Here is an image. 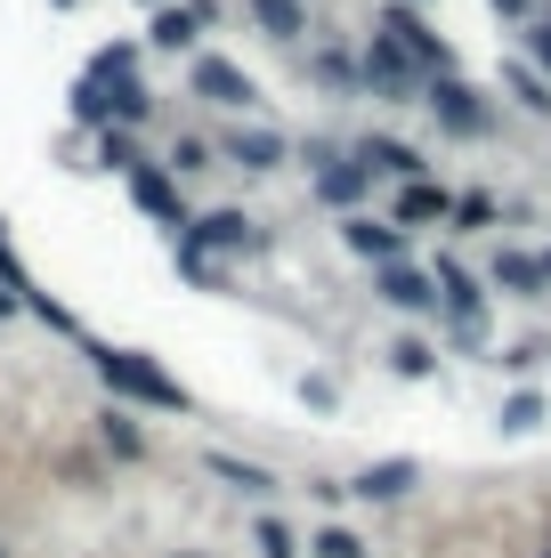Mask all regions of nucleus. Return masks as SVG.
Returning a JSON list of instances; mask_svg holds the SVG:
<instances>
[{
    "label": "nucleus",
    "instance_id": "obj_1",
    "mask_svg": "<svg viewBox=\"0 0 551 558\" xmlns=\"http://www.w3.org/2000/svg\"><path fill=\"white\" fill-rule=\"evenodd\" d=\"M98 373L113 380V389H122V397H146V405H187V389H179V380H163L155 373V364H146V356H122V349H98Z\"/></svg>",
    "mask_w": 551,
    "mask_h": 558
},
{
    "label": "nucleus",
    "instance_id": "obj_2",
    "mask_svg": "<svg viewBox=\"0 0 551 558\" xmlns=\"http://www.w3.org/2000/svg\"><path fill=\"white\" fill-rule=\"evenodd\" d=\"M382 33L397 41V57H406V65H439V73H446V41H439V33H430L422 16L406 9V0H397V9L382 16Z\"/></svg>",
    "mask_w": 551,
    "mask_h": 558
},
{
    "label": "nucleus",
    "instance_id": "obj_3",
    "mask_svg": "<svg viewBox=\"0 0 551 558\" xmlns=\"http://www.w3.org/2000/svg\"><path fill=\"white\" fill-rule=\"evenodd\" d=\"M430 113H439V122L454 130V138H479V130H487V106H479V89H470V82H446V73L430 82Z\"/></svg>",
    "mask_w": 551,
    "mask_h": 558
},
{
    "label": "nucleus",
    "instance_id": "obj_4",
    "mask_svg": "<svg viewBox=\"0 0 551 558\" xmlns=\"http://www.w3.org/2000/svg\"><path fill=\"white\" fill-rule=\"evenodd\" d=\"M236 243H252V219H243V210H212V219H195V227H187V243H179V252H236Z\"/></svg>",
    "mask_w": 551,
    "mask_h": 558
},
{
    "label": "nucleus",
    "instance_id": "obj_5",
    "mask_svg": "<svg viewBox=\"0 0 551 558\" xmlns=\"http://www.w3.org/2000/svg\"><path fill=\"white\" fill-rule=\"evenodd\" d=\"M195 98H212V106H252V82H243L236 65H219V57H203V65H195Z\"/></svg>",
    "mask_w": 551,
    "mask_h": 558
},
{
    "label": "nucleus",
    "instance_id": "obj_6",
    "mask_svg": "<svg viewBox=\"0 0 551 558\" xmlns=\"http://www.w3.org/2000/svg\"><path fill=\"white\" fill-rule=\"evenodd\" d=\"M316 162H325V179H316V195H325V203H357L373 186L366 162H333V154H316Z\"/></svg>",
    "mask_w": 551,
    "mask_h": 558
},
{
    "label": "nucleus",
    "instance_id": "obj_7",
    "mask_svg": "<svg viewBox=\"0 0 551 558\" xmlns=\"http://www.w3.org/2000/svg\"><path fill=\"white\" fill-rule=\"evenodd\" d=\"M357 162H366V170H382V179H422V154H414V146H397V138H373L366 154H357Z\"/></svg>",
    "mask_w": 551,
    "mask_h": 558
},
{
    "label": "nucleus",
    "instance_id": "obj_8",
    "mask_svg": "<svg viewBox=\"0 0 551 558\" xmlns=\"http://www.w3.org/2000/svg\"><path fill=\"white\" fill-rule=\"evenodd\" d=\"M227 162H243V170H276V162H284V138H276V130H236V138H227Z\"/></svg>",
    "mask_w": 551,
    "mask_h": 558
},
{
    "label": "nucleus",
    "instance_id": "obj_9",
    "mask_svg": "<svg viewBox=\"0 0 551 558\" xmlns=\"http://www.w3.org/2000/svg\"><path fill=\"white\" fill-rule=\"evenodd\" d=\"M446 210H454V195L430 186V179H414L406 195H397V219H406V227H430V219H446Z\"/></svg>",
    "mask_w": 551,
    "mask_h": 558
},
{
    "label": "nucleus",
    "instance_id": "obj_10",
    "mask_svg": "<svg viewBox=\"0 0 551 558\" xmlns=\"http://www.w3.org/2000/svg\"><path fill=\"white\" fill-rule=\"evenodd\" d=\"M495 292H511V300H536V292H543V259L503 252V259H495Z\"/></svg>",
    "mask_w": 551,
    "mask_h": 558
},
{
    "label": "nucleus",
    "instance_id": "obj_11",
    "mask_svg": "<svg viewBox=\"0 0 551 558\" xmlns=\"http://www.w3.org/2000/svg\"><path fill=\"white\" fill-rule=\"evenodd\" d=\"M340 235H349V252H366V259H397V243H406V235L382 227V219H349Z\"/></svg>",
    "mask_w": 551,
    "mask_h": 558
},
{
    "label": "nucleus",
    "instance_id": "obj_12",
    "mask_svg": "<svg viewBox=\"0 0 551 558\" xmlns=\"http://www.w3.org/2000/svg\"><path fill=\"white\" fill-rule=\"evenodd\" d=\"M439 300L454 307V324H463V332L479 324V283H470L463 267H439Z\"/></svg>",
    "mask_w": 551,
    "mask_h": 558
},
{
    "label": "nucleus",
    "instance_id": "obj_13",
    "mask_svg": "<svg viewBox=\"0 0 551 558\" xmlns=\"http://www.w3.org/2000/svg\"><path fill=\"white\" fill-rule=\"evenodd\" d=\"M366 82L382 89V98L406 89V57H397V41H373V49H366Z\"/></svg>",
    "mask_w": 551,
    "mask_h": 558
},
{
    "label": "nucleus",
    "instance_id": "obj_14",
    "mask_svg": "<svg viewBox=\"0 0 551 558\" xmlns=\"http://www.w3.org/2000/svg\"><path fill=\"white\" fill-rule=\"evenodd\" d=\"M382 300H397V307H430V300H439V276H414V267H390V276H382Z\"/></svg>",
    "mask_w": 551,
    "mask_h": 558
},
{
    "label": "nucleus",
    "instance_id": "obj_15",
    "mask_svg": "<svg viewBox=\"0 0 551 558\" xmlns=\"http://www.w3.org/2000/svg\"><path fill=\"white\" fill-rule=\"evenodd\" d=\"M406 486H414V461H382V470L357 477V494H366V502H397Z\"/></svg>",
    "mask_w": 551,
    "mask_h": 558
},
{
    "label": "nucleus",
    "instance_id": "obj_16",
    "mask_svg": "<svg viewBox=\"0 0 551 558\" xmlns=\"http://www.w3.org/2000/svg\"><path fill=\"white\" fill-rule=\"evenodd\" d=\"M212 477H227V486H243V494H268L276 486L260 461H236V453H212Z\"/></svg>",
    "mask_w": 551,
    "mask_h": 558
},
{
    "label": "nucleus",
    "instance_id": "obj_17",
    "mask_svg": "<svg viewBox=\"0 0 551 558\" xmlns=\"http://www.w3.org/2000/svg\"><path fill=\"white\" fill-rule=\"evenodd\" d=\"M195 25H203L195 9H163L155 16V49H187V41H195Z\"/></svg>",
    "mask_w": 551,
    "mask_h": 558
},
{
    "label": "nucleus",
    "instance_id": "obj_18",
    "mask_svg": "<svg viewBox=\"0 0 551 558\" xmlns=\"http://www.w3.org/2000/svg\"><path fill=\"white\" fill-rule=\"evenodd\" d=\"M252 16H260L268 33H284V41H292V33L309 25V16H300V0H252Z\"/></svg>",
    "mask_w": 551,
    "mask_h": 558
},
{
    "label": "nucleus",
    "instance_id": "obj_19",
    "mask_svg": "<svg viewBox=\"0 0 551 558\" xmlns=\"http://www.w3.org/2000/svg\"><path fill=\"white\" fill-rule=\"evenodd\" d=\"M106 446L122 453V461H139V453H146V437H139V421H130V413H106Z\"/></svg>",
    "mask_w": 551,
    "mask_h": 558
},
{
    "label": "nucleus",
    "instance_id": "obj_20",
    "mask_svg": "<svg viewBox=\"0 0 551 558\" xmlns=\"http://www.w3.org/2000/svg\"><path fill=\"white\" fill-rule=\"evenodd\" d=\"M309 550H316V558H366V543H357L349 526H325V534H316Z\"/></svg>",
    "mask_w": 551,
    "mask_h": 558
},
{
    "label": "nucleus",
    "instance_id": "obj_21",
    "mask_svg": "<svg viewBox=\"0 0 551 558\" xmlns=\"http://www.w3.org/2000/svg\"><path fill=\"white\" fill-rule=\"evenodd\" d=\"M98 98H106V89H98ZM106 113H122V122H146V89H113V98H106Z\"/></svg>",
    "mask_w": 551,
    "mask_h": 558
},
{
    "label": "nucleus",
    "instance_id": "obj_22",
    "mask_svg": "<svg viewBox=\"0 0 551 558\" xmlns=\"http://www.w3.org/2000/svg\"><path fill=\"white\" fill-rule=\"evenodd\" d=\"M203 162H212V146H203V138H179V146H170V170H203Z\"/></svg>",
    "mask_w": 551,
    "mask_h": 558
},
{
    "label": "nucleus",
    "instance_id": "obj_23",
    "mask_svg": "<svg viewBox=\"0 0 551 558\" xmlns=\"http://www.w3.org/2000/svg\"><path fill=\"white\" fill-rule=\"evenodd\" d=\"M511 89H519V106H527V113H551V98H543L536 73H511Z\"/></svg>",
    "mask_w": 551,
    "mask_h": 558
},
{
    "label": "nucleus",
    "instance_id": "obj_24",
    "mask_svg": "<svg viewBox=\"0 0 551 558\" xmlns=\"http://www.w3.org/2000/svg\"><path fill=\"white\" fill-rule=\"evenodd\" d=\"M503 421H511V429H536V421H543V405H536V397H511V405H503Z\"/></svg>",
    "mask_w": 551,
    "mask_h": 558
},
{
    "label": "nucleus",
    "instance_id": "obj_25",
    "mask_svg": "<svg viewBox=\"0 0 551 558\" xmlns=\"http://www.w3.org/2000/svg\"><path fill=\"white\" fill-rule=\"evenodd\" d=\"M260 558H292V534H284L276 518H268V526H260Z\"/></svg>",
    "mask_w": 551,
    "mask_h": 558
},
{
    "label": "nucleus",
    "instance_id": "obj_26",
    "mask_svg": "<svg viewBox=\"0 0 551 558\" xmlns=\"http://www.w3.org/2000/svg\"><path fill=\"white\" fill-rule=\"evenodd\" d=\"M139 203H146V210H170V186L155 179V170H139Z\"/></svg>",
    "mask_w": 551,
    "mask_h": 558
},
{
    "label": "nucleus",
    "instance_id": "obj_27",
    "mask_svg": "<svg viewBox=\"0 0 551 558\" xmlns=\"http://www.w3.org/2000/svg\"><path fill=\"white\" fill-rule=\"evenodd\" d=\"M397 373H430V349H422V340H397Z\"/></svg>",
    "mask_w": 551,
    "mask_h": 558
},
{
    "label": "nucleus",
    "instance_id": "obj_28",
    "mask_svg": "<svg viewBox=\"0 0 551 558\" xmlns=\"http://www.w3.org/2000/svg\"><path fill=\"white\" fill-rule=\"evenodd\" d=\"M536 57H543V73H551V25H536Z\"/></svg>",
    "mask_w": 551,
    "mask_h": 558
},
{
    "label": "nucleus",
    "instance_id": "obj_29",
    "mask_svg": "<svg viewBox=\"0 0 551 558\" xmlns=\"http://www.w3.org/2000/svg\"><path fill=\"white\" fill-rule=\"evenodd\" d=\"M495 9H503V16H527V0H495Z\"/></svg>",
    "mask_w": 551,
    "mask_h": 558
},
{
    "label": "nucleus",
    "instance_id": "obj_30",
    "mask_svg": "<svg viewBox=\"0 0 551 558\" xmlns=\"http://www.w3.org/2000/svg\"><path fill=\"white\" fill-rule=\"evenodd\" d=\"M9 307H16V300H9V292H0V316H9Z\"/></svg>",
    "mask_w": 551,
    "mask_h": 558
},
{
    "label": "nucleus",
    "instance_id": "obj_31",
    "mask_svg": "<svg viewBox=\"0 0 551 558\" xmlns=\"http://www.w3.org/2000/svg\"><path fill=\"white\" fill-rule=\"evenodd\" d=\"M543 283H551V252H543Z\"/></svg>",
    "mask_w": 551,
    "mask_h": 558
},
{
    "label": "nucleus",
    "instance_id": "obj_32",
    "mask_svg": "<svg viewBox=\"0 0 551 558\" xmlns=\"http://www.w3.org/2000/svg\"><path fill=\"white\" fill-rule=\"evenodd\" d=\"M179 558H203V550H179Z\"/></svg>",
    "mask_w": 551,
    "mask_h": 558
},
{
    "label": "nucleus",
    "instance_id": "obj_33",
    "mask_svg": "<svg viewBox=\"0 0 551 558\" xmlns=\"http://www.w3.org/2000/svg\"><path fill=\"white\" fill-rule=\"evenodd\" d=\"M0 558H9V550H0Z\"/></svg>",
    "mask_w": 551,
    "mask_h": 558
}]
</instances>
